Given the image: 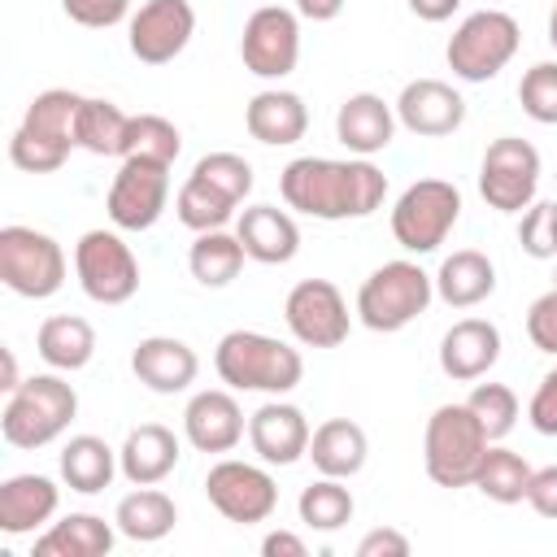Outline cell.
I'll list each match as a JSON object with an SVG mask.
<instances>
[{"label":"cell","instance_id":"6da1fadb","mask_svg":"<svg viewBox=\"0 0 557 557\" xmlns=\"http://www.w3.org/2000/svg\"><path fill=\"white\" fill-rule=\"evenodd\" d=\"M283 205L318 218V222H348L370 218L387 200V174L370 157H296L278 174Z\"/></svg>","mask_w":557,"mask_h":557},{"label":"cell","instance_id":"7a4b0ae2","mask_svg":"<svg viewBox=\"0 0 557 557\" xmlns=\"http://www.w3.org/2000/svg\"><path fill=\"white\" fill-rule=\"evenodd\" d=\"M213 370L231 392L287 396L305 379V357L265 331H226L213 348Z\"/></svg>","mask_w":557,"mask_h":557},{"label":"cell","instance_id":"3957f363","mask_svg":"<svg viewBox=\"0 0 557 557\" xmlns=\"http://www.w3.org/2000/svg\"><path fill=\"white\" fill-rule=\"evenodd\" d=\"M78 413V392L74 383L57 374H30L22 379L9 396H4V409H0V435L9 448H48L52 440H61L70 431Z\"/></svg>","mask_w":557,"mask_h":557},{"label":"cell","instance_id":"277c9868","mask_svg":"<svg viewBox=\"0 0 557 557\" xmlns=\"http://www.w3.org/2000/svg\"><path fill=\"white\" fill-rule=\"evenodd\" d=\"M78 104L83 96L70 91V87H48L39 91L26 113H22V126L13 131L9 139V161L26 174H52L70 161V152L78 148Z\"/></svg>","mask_w":557,"mask_h":557},{"label":"cell","instance_id":"5b68a950","mask_svg":"<svg viewBox=\"0 0 557 557\" xmlns=\"http://www.w3.org/2000/svg\"><path fill=\"white\" fill-rule=\"evenodd\" d=\"M435 300V274H426L418 261H383L379 270L366 274V283L357 287V318L366 331L392 335L405 331L413 318L426 313V305Z\"/></svg>","mask_w":557,"mask_h":557},{"label":"cell","instance_id":"8992f818","mask_svg":"<svg viewBox=\"0 0 557 557\" xmlns=\"http://www.w3.org/2000/svg\"><path fill=\"white\" fill-rule=\"evenodd\" d=\"M487 431L470 413V405H440L422 431V466L435 487H474L479 461L487 453Z\"/></svg>","mask_w":557,"mask_h":557},{"label":"cell","instance_id":"52a82bcc","mask_svg":"<svg viewBox=\"0 0 557 557\" xmlns=\"http://www.w3.org/2000/svg\"><path fill=\"white\" fill-rule=\"evenodd\" d=\"M518 44H522V30L505 9H479L461 17V26L453 30L444 61L461 83H487L513 61Z\"/></svg>","mask_w":557,"mask_h":557},{"label":"cell","instance_id":"ba28073f","mask_svg":"<svg viewBox=\"0 0 557 557\" xmlns=\"http://www.w3.org/2000/svg\"><path fill=\"white\" fill-rule=\"evenodd\" d=\"M0 283L22 300H48L65 287V252L48 231L0 226Z\"/></svg>","mask_w":557,"mask_h":557},{"label":"cell","instance_id":"9c48e42d","mask_svg":"<svg viewBox=\"0 0 557 557\" xmlns=\"http://www.w3.org/2000/svg\"><path fill=\"white\" fill-rule=\"evenodd\" d=\"M461 218V191L448 178H418L392 205V235L405 252H435Z\"/></svg>","mask_w":557,"mask_h":557},{"label":"cell","instance_id":"30bf717a","mask_svg":"<svg viewBox=\"0 0 557 557\" xmlns=\"http://www.w3.org/2000/svg\"><path fill=\"white\" fill-rule=\"evenodd\" d=\"M74 274L87 300L96 305H126L139 292V261L117 231H83L74 244Z\"/></svg>","mask_w":557,"mask_h":557},{"label":"cell","instance_id":"8fae6325","mask_svg":"<svg viewBox=\"0 0 557 557\" xmlns=\"http://www.w3.org/2000/svg\"><path fill=\"white\" fill-rule=\"evenodd\" d=\"M540 152L531 139H518V135H500L487 144L483 152V165H479V196L487 200V209L496 213H522L531 200H535V187H540Z\"/></svg>","mask_w":557,"mask_h":557},{"label":"cell","instance_id":"7c38bea8","mask_svg":"<svg viewBox=\"0 0 557 557\" xmlns=\"http://www.w3.org/2000/svg\"><path fill=\"white\" fill-rule=\"evenodd\" d=\"M170 200V165L148 157H122L104 209L117 231H152Z\"/></svg>","mask_w":557,"mask_h":557},{"label":"cell","instance_id":"4fadbf2b","mask_svg":"<svg viewBox=\"0 0 557 557\" xmlns=\"http://www.w3.org/2000/svg\"><path fill=\"white\" fill-rule=\"evenodd\" d=\"M205 496H209V505H213L226 522H239V527L265 522V518L278 509L274 474H270L265 466H252V461H239V457H222V461L209 466V474H205Z\"/></svg>","mask_w":557,"mask_h":557},{"label":"cell","instance_id":"5bb4252c","mask_svg":"<svg viewBox=\"0 0 557 557\" xmlns=\"http://www.w3.org/2000/svg\"><path fill=\"white\" fill-rule=\"evenodd\" d=\"M283 322L305 348H339L348 339L352 313L331 278H300L283 300Z\"/></svg>","mask_w":557,"mask_h":557},{"label":"cell","instance_id":"9a60e30c","mask_svg":"<svg viewBox=\"0 0 557 557\" xmlns=\"http://www.w3.org/2000/svg\"><path fill=\"white\" fill-rule=\"evenodd\" d=\"M239 57L257 78H287L300 61V13L283 4H257L244 22Z\"/></svg>","mask_w":557,"mask_h":557},{"label":"cell","instance_id":"2e32d148","mask_svg":"<svg viewBox=\"0 0 557 557\" xmlns=\"http://www.w3.org/2000/svg\"><path fill=\"white\" fill-rule=\"evenodd\" d=\"M196 35L191 0H144L126 22L131 57L144 65H170Z\"/></svg>","mask_w":557,"mask_h":557},{"label":"cell","instance_id":"e0dca14e","mask_svg":"<svg viewBox=\"0 0 557 557\" xmlns=\"http://www.w3.org/2000/svg\"><path fill=\"white\" fill-rule=\"evenodd\" d=\"M396 122L422 139H444L461 131L466 122V100L453 83L444 78H413L396 96Z\"/></svg>","mask_w":557,"mask_h":557},{"label":"cell","instance_id":"ac0fdd59","mask_svg":"<svg viewBox=\"0 0 557 557\" xmlns=\"http://www.w3.org/2000/svg\"><path fill=\"white\" fill-rule=\"evenodd\" d=\"M309 440H313V426L305 409H296L292 400L274 396L248 418V444L265 466H296L300 457H309Z\"/></svg>","mask_w":557,"mask_h":557},{"label":"cell","instance_id":"d6986e66","mask_svg":"<svg viewBox=\"0 0 557 557\" xmlns=\"http://www.w3.org/2000/svg\"><path fill=\"white\" fill-rule=\"evenodd\" d=\"M244 431H248V422H244V409L231 396V387H205L183 409V435L196 453H231V448H239Z\"/></svg>","mask_w":557,"mask_h":557},{"label":"cell","instance_id":"ffe728a7","mask_svg":"<svg viewBox=\"0 0 557 557\" xmlns=\"http://www.w3.org/2000/svg\"><path fill=\"white\" fill-rule=\"evenodd\" d=\"M500 361V331L487 318H461L440 339V370L453 383H479Z\"/></svg>","mask_w":557,"mask_h":557},{"label":"cell","instance_id":"44dd1931","mask_svg":"<svg viewBox=\"0 0 557 557\" xmlns=\"http://www.w3.org/2000/svg\"><path fill=\"white\" fill-rule=\"evenodd\" d=\"M131 370L135 379L157 392V396H174V392H187L200 374V357L191 344L174 339V335H148L135 344L131 352Z\"/></svg>","mask_w":557,"mask_h":557},{"label":"cell","instance_id":"7402d4cb","mask_svg":"<svg viewBox=\"0 0 557 557\" xmlns=\"http://www.w3.org/2000/svg\"><path fill=\"white\" fill-rule=\"evenodd\" d=\"M335 139L352 157H374L396 139V104L374 91H352L335 109Z\"/></svg>","mask_w":557,"mask_h":557},{"label":"cell","instance_id":"603a6c76","mask_svg":"<svg viewBox=\"0 0 557 557\" xmlns=\"http://www.w3.org/2000/svg\"><path fill=\"white\" fill-rule=\"evenodd\" d=\"M61 509V487L48 474H9L0 483V531L4 535H35Z\"/></svg>","mask_w":557,"mask_h":557},{"label":"cell","instance_id":"cb8c5ba5","mask_svg":"<svg viewBox=\"0 0 557 557\" xmlns=\"http://www.w3.org/2000/svg\"><path fill=\"white\" fill-rule=\"evenodd\" d=\"M235 235L244 252L261 265H287L300 252V226L287 209L278 205H248L235 218Z\"/></svg>","mask_w":557,"mask_h":557},{"label":"cell","instance_id":"d4e9b609","mask_svg":"<svg viewBox=\"0 0 557 557\" xmlns=\"http://www.w3.org/2000/svg\"><path fill=\"white\" fill-rule=\"evenodd\" d=\"M178 435L161 422H144L135 431H126L122 448H117V466H122V479L135 483V487H152L161 479L174 474L178 466Z\"/></svg>","mask_w":557,"mask_h":557},{"label":"cell","instance_id":"484cf974","mask_svg":"<svg viewBox=\"0 0 557 557\" xmlns=\"http://www.w3.org/2000/svg\"><path fill=\"white\" fill-rule=\"evenodd\" d=\"M244 126L257 144H270V148H287L296 139H305L309 131V109L296 91H283V87H265L248 100L244 109Z\"/></svg>","mask_w":557,"mask_h":557},{"label":"cell","instance_id":"4316f807","mask_svg":"<svg viewBox=\"0 0 557 557\" xmlns=\"http://www.w3.org/2000/svg\"><path fill=\"white\" fill-rule=\"evenodd\" d=\"M117 540V522L100 513H65L35 535V557H109Z\"/></svg>","mask_w":557,"mask_h":557},{"label":"cell","instance_id":"83f0119b","mask_svg":"<svg viewBox=\"0 0 557 557\" xmlns=\"http://www.w3.org/2000/svg\"><path fill=\"white\" fill-rule=\"evenodd\" d=\"M496 292V265L479 248H457L435 270V296L448 309H474Z\"/></svg>","mask_w":557,"mask_h":557},{"label":"cell","instance_id":"f1b7e54d","mask_svg":"<svg viewBox=\"0 0 557 557\" xmlns=\"http://www.w3.org/2000/svg\"><path fill=\"white\" fill-rule=\"evenodd\" d=\"M370 457V440L366 431L352 422V418H326L313 440H309V461L318 474H331V479H352L361 474Z\"/></svg>","mask_w":557,"mask_h":557},{"label":"cell","instance_id":"f546056e","mask_svg":"<svg viewBox=\"0 0 557 557\" xmlns=\"http://www.w3.org/2000/svg\"><path fill=\"white\" fill-rule=\"evenodd\" d=\"M35 352H39L52 370L74 374V370H83V366L96 357V331H91V322L78 318V313H52V318H44L39 331H35Z\"/></svg>","mask_w":557,"mask_h":557},{"label":"cell","instance_id":"4dcf8cb0","mask_svg":"<svg viewBox=\"0 0 557 557\" xmlns=\"http://www.w3.org/2000/svg\"><path fill=\"white\" fill-rule=\"evenodd\" d=\"M117 448H109L100 435H70L65 448H61V483L70 492H83V496H96L113 483L117 474Z\"/></svg>","mask_w":557,"mask_h":557},{"label":"cell","instance_id":"1f68e13d","mask_svg":"<svg viewBox=\"0 0 557 557\" xmlns=\"http://www.w3.org/2000/svg\"><path fill=\"white\" fill-rule=\"evenodd\" d=\"M113 522H117V535L135 540V544H157L174 531L178 522V505L152 483V487H135L131 496L117 500L113 509Z\"/></svg>","mask_w":557,"mask_h":557},{"label":"cell","instance_id":"d6a6232c","mask_svg":"<svg viewBox=\"0 0 557 557\" xmlns=\"http://www.w3.org/2000/svg\"><path fill=\"white\" fill-rule=\"evenodd\" d=\"M244 244H239V235L235 231H200L196 235V244H191V252H187V270H191V278L200 283V287H226V283H235L239 278V270H244Z\"/></svg>","mask_w":557,"mask_h":557},{"label":"cell","instance_id":"836d02e7","mask_svg":"<svg viewBox=\"0 0 557 557\" xmlns=\"http://www.w3.org/2000/svg\"><path fill=\"white\" fill-rule=\"evenodd\" d=\"M126 126H131V113H122L113 100H104V96H83V104H78V126H74L83 152H91V157H122Z\"/></svg>","mask_w":557,"mask_h":557},{"label":"cell","instance_id":"e575fe53","mask_svg":"<svg viewBox=\"0 0 557 557\" xmlns=\"http://www.w3.org/2000/svg\"><path fill=\"white\" fill-rule=\"evenodd\" d=\"M527 483H531V466L522 461V453L505 448L500 440L487 444L479 474H474V487L496 505H518V500H527Z\"/></svg>","mask_w":557,"mask_h":557},{"label":"cell","instance_id":"d590c367","mask_svg":"<svg viewBox=\"0 0 557 557\" xmlns=\"http://www.w3.org/2000/svg\"><path fill=\"white\" fill-rule=\"evenodd\" d=\"M352 509H357L352 492L344 487V479H331V474H318V479L300 492V500H296L300 522H305L309 531H322V535L348 527V522H352Z\"/></svg>","mask_w":557,"mask_h":557},{"label":"cell","instance_id":"8d00e7d4","mask_svg":"<svg viewBox=\"0 0 557 557\" xmlns=\"http://www.w3.org/2000/svg\"><path fill=\"white\" fill-rule=\"evenodd\" d=\"M235 209H239V200H231L226 191H218L213 183H205V178H196V174H187V183L178 187V196H174V213H178V222L187 226V231H222L231 218H235Z\"/></svg>","mask_w":557,"mask_h":557},{"label":"cell","instance_id":"74e56055","mask_svg":"<svg viewBox=\"0 0 557 557\" xmlns=\"http://www.w3.org/2000/svg\"><path fill=\"white\" fill-rule=\"evenodd\" d=\"M178 152H183V135H178V126L170 117H161V113H131L122 157H148V161L174 165Z\"/></svg>","mask_w":557,"mask_h":557},{"label":"cell","instance_id":"f35d334b","mask_svg":"<svg viewBox=\"0 0 557 557\" xmlns=\"http://www.w3.org/2000/svg\"><path fill=\"white\" fill-rule=\"evenodd\" d=\"M466 405H470V413L479 418V426L487 431L492 444L505 440L513 431V422H518V396L505 383H474V392L466 396Z\"/></svg>","mask_w":557,"mask_h":557},{"label":"cell","instance_id":"ab89813d","mask_svg":"<svg viewBox=\"0 0 557 557\" xmlns=\"http://www.w3.org/2000/svg\"><path fill=\"white\" fill-rule=\"evenodd\" d=\"M522 113L540 126H557V61H535L518 83Z\"/></svg>","mask_w":557,"mask_h":557},{"label":"cell","instance_id":"60d3db41","mask_svg":"<svg viewBox=\"0 0 557 557\" xmlns=\"http://www.w3.org/2000/svg\"><path fill=\"white\" fill-rule=\"evenodd\" d=\"M191 174L196 178H205V183H213L218 191H226L231 200H248V191H252V165L239 157V152H205L196 165H191Z\"/></svg>","mask_w":557,"mask_h":557},{"label":"cell","instance_id":"b9f144b4","mask_svg":"<svg viewBox=\"0 0 557 557\" xmlns=\"http://www.w3.org/2000/svg\"><path fill=\"white\" fill-rule=\"evenodd\" d=\"M518 244L535 261H557V200H531L518 222Z\"/></svg>","mask_w":557,"mask_h":557},{"label":"cell","instance_id":"7bdbcfd3","mask_svg":"<svg viewBox=\"0 0 557 557\" xmlns=\"http://www.w3.org/2000/svg\"><path fill=\"white\" fill-rule=\"evenodd\" d=\"M527 339H531L540 352L557 357V283H553L544 296L531 300V309H527Z\"/></svg>","mask_w":557,"mask_h":557},{"label":"cell","instance_id":"ee69618b","mask_svg":"<svg viewBox=\"0 0 557 557\" xmlns=\"http://www.w3.org/2000/svg\"><path fill=\"white\" fill-rule=\"evenodd\" d=\"M65 17L87 30H109L131 13V0H61Z\"/></svg>","mask_w":557,"mask_h":557},{"label":"cell","instance_id":"f6af8a7d","mask_svg":"<svg viewBox=\"0 0 557 557\" xmlns=\"http://www.w3.org/2000/svg\"><path fill=\"white\" fill-rule=\"evenodd\" d=\"M527 418L540 435H557V366L540 379V387L531 392V405H527Z\"/></svg>","mask_w":557,"mask_h":557},{"label":"cell","instance_id":"bcb514c9","mask_svg":"<svg viewBox=\"0 0 557 557\" xmlns=\"http://www.w3.org/2000/svg\"><path fill=\"white\" fill-rule=\"evenodd\" d=\"M527 505L557 522V466H544V470H531V483H527Z\"/></svg>","mask_w":557,"mask_h":557},{"label":"cell","instance_id":"7dc6e473","mask_svg":"<svg viewBox=\"0 0 557 557\" xmlns=\"http://www.w3.org/2000/svg\"><path fill=\"white\" fill-rule=\"evenodd\" d=\"M357 557H409V535L396 527H374L370 535H361Z\"/></svg>","mask_w":557,"mask_h":557},{"label":"cell","instance_id":"c3c4849f","mask_svg":"<svg viewBox=\"0 0 557 557\" xmlns=\"http://www.w3.org/2000/svg\"><path fill=\"white\" fill-rule=\"evenodd\" d=\"M261 553L265 557H309V544L300 535H292V531H270L261 540Z\"/></svg>","mask_w":557,"mask_h":557},{"label":"cell","instance_id":"681fc988","mask_svg":"<svg viewBox=\"0 0 557 557\" xmlns=\"http://www.w3.org/2000/svg\"><path fill=\"white\" fill-rule=\"evenodd\" d=\"M461 9V0H409V13L422 22H448Z\"/></svg>","mask_w":557,"mask_h":557},{"label":"cell","instance_id":"f907efd6","mask_svg":"<svg viewBox=\"0 0 557 557\" xmlns=\"http://www.w3.org/2000/svg\"><path fill=\"white\" fill-rule=\"evenodd\" d=\"M348 0H296V13L309 22H335Z\"/></svg>","mask_w":557,"mask_h":557},{"label":"cell","instance_id":"816d5d0a","mask_svg":"<svg viewBox=\"0 0 557 557\" xmlns=\"http://www.w3.org/2000/svg\"><path fill=\"white\" fill-rule=\"evenodd\" d=\"M0 370H4V374H0V392L9 396V392L22 383V379H17V357H13V348H0Z\"/></svg>","mask_w":557,"mask_h":557},{"label":"cell","instance_id":"f5cc1de1","mask_svg":"<svg viewBox=\"0 0 557 557\" xmlns=\"http://www.w3.org/2000/svg\"><path fill=\"white\" fill-rule=\"evenodd\" d=\"M548 44L557 48V4H553V13H548Z\"/></svg>","mask_w":557,"mask_h":557},{"label":"cell","instance_id":"db71d44e","mask_svg":"<svg viewBox=\"0 0 557 557\" xmlns=\"http://www.w3.org/2000/svg\"><path fill=\"white\" fill-rule=\"evenodd\" d=\"M553 283H557V274H553Z\"/></svg>","mask_w":557,"mask_h":557},{"label":"cell","instance_id":"11a10c76","mask_svg":"<svg viewBox=\"0 0 557 557\" xmlns=\"http://www.w3.org/2000/svg\"><path fill=\"white\" fill-rule=\"evenodd\" d=\"M553 178H557V174H553Z\"/></svg>","mask_w":557,"mask_h":557}]
</instances>
